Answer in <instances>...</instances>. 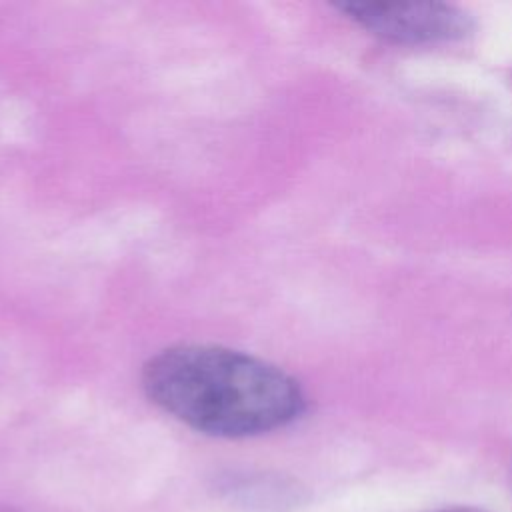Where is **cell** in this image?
Segmentation results:
<instances>
[{
    "label": "cell",
    "mask_w": 512,
    "mask_h": 512,
    "mask_svg": "<svg viewBox=\"0 0 512 512\" xmlns=\"http://www.w3.org/2000/svg\"><path fill=\"white\" fill-rule=\"evenodd\" d=\"M216 492L230 504L252 512H282L298 502V488L266 472H230L216 480Z\"/></svg>",
    "instance_id": "3"
},
{
    "label": "cell",
    "mask_w": 512,
    "mask_h": 512,
    "mask_svg": "<svg viewBox=\"0 0 512 512\" xmlns=\"http://www.w3.org/2000/svg\"><path fill=\"white\" fill-rule=\"evenodd\" d=\"M338 8L368 32L398 44H438L464 38L466 12L444 2H344Z\"/></svg>",
    "instance_id": "2"
},
{
    "label": "cell",
    "mask_w": 512,
    "mask_h": 512,
    "mask_svg": "<svg viewBox=\"0 0 512 512\" xmlns=\"http://www.w3.org/2000/svg\"><path fill=\"white\" fill-rule=\"evenodd\" d=\"M454 512H462V510H454Z\"/></svg>",
    "instance_id": "5"
},
{
    "label": "cell",
    "mask_w": 512,
    "mask_h": 512,
    "mask_svg": "<svg viewBox=\"0 0 512 512\" xmlns=\"http://www.w3.org/2000/svg\"><path fill=\"white\" fill-rule=\"evenodd\" d=\"M142 388L172 418L220 438L266 434L306 410L294 376L268 360L214 344H178L150 356Z\"/></svg>",
    "instance_id": "1"
},
{
    "label": "cell",
    "mask_w": 512,
    "mask_h": 512,
    "mask_svg": "<svg viewBox=\"0 0 512 512\" xmlns=\"http://www.w3.org/2000/svg\"><path fill=\"white\" fill-rule=\"evenodd\" d=\"M0 512H20V510H14V508H6V506H0Z\"/></svg>",
    "instance_id": "4"
}]
</instances>
